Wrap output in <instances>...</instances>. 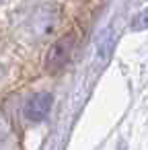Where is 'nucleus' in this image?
I'll return each mask as SVG.
<instances>
[{"label": "nucleus", "instance_id": "2", "mask_svg": "<svg viewBox=\"0 0 148 150\" xmlns=\"http://www.w3.org/2000/svg\"><path fill=\"white\" fill-rule=\"evenodd\" d=\"M74 47H76V33H64V35H58V37L50 43V47H47V52H45V58H43V70H45L47 74L60 72V70L66 66V62L70 60Z\"/></svg>", "mask_w": 148, "mask_h": 150}, {"label": "nucleus", "instance_id": "4", "mask_svg": "<svg viewBox=\"0 0 148 150\" xmlns=\"http://www.w3.org/2000/svg\"><path fill=\"white\" fill-rule=\"evenodd\" d=\"M17 78V66L13 62V58L4 56L0 52V91H6Z\"/></svg>", "mask_w": 148, "mask_h": 150}, {"label": "nucleus", "instance_id": "3", "mask_svg": "<svg viewBox=\"0 0 148 150\" xmlns=\"http://www.w3.org/2000/svg\"><path fill=\"white\" fill-rule=\"evenodd\" d=\"M52 105H54V95L50 91H31L23 101L21 113L29 123H39L47 117Z\"/></svg>", "mask_w": 148, "mask_h": 150}, {"label": "nucleus", "instance_id": "5", "mask_svg": "<svg viewBox=\"0 0 148 150\" xmlns=\"http://www.w3.org/2000/svg\"><path fill=\"white\" fill-rule=\"evenodd\" d=\"M2 2H4V0H0V4H2Z\"/></svg>", "mask_w": 148, "mask_h": 150}, {"label": "nucleus", "instance_id": "1", "mask_svg": "<svg viewBox=\"0 0 148 150\" xmlns=\"http://www.w3.org/2000/svg\"><path fill=\"white\" fill-rule=\"evenodd\" d=\"M62 6L56 0H23L11 11V35L27 47L39 50L58 37Z\"/></svg>", "mask_w": 148, "mask_h": 150}]
</instances>
